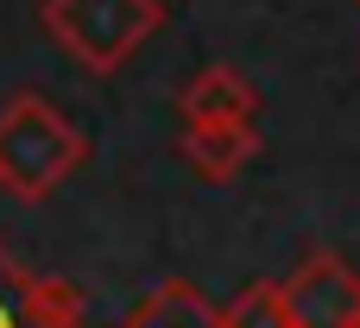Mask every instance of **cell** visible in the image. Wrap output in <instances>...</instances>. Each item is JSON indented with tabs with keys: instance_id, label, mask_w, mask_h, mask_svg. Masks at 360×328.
I'll use <instances>...</instances> for the list:
<instances>
[{
	"instance_id": "obj_1",
	"label": "cell",
	"mask_w": 360,
	"mask_h": 328,
	"mask_svg": "<svg viewBox=\"0 0 360 328\" xmlns=\"http://www.w3.org/2000/svg\"><path fill=\"white\" fill-rule=\"evenodd\" d=\"M82 164L89 139L57 101H44L38 88L0 101V190H13L19 202H51Z\"/></svg>"
},
{
	"instance_id": "obj_2",
	"label": "cell",
	"mask_w": 360,
	"mask_h": 328,
	"mask_svg": "<svg viewBox=\"0 0 360 328\" xmlns=\"http://www.w3.org/2000/svg\"><path fill=\"white\" fill-rule=\"evenodd\" d=\"M38 25L76 70L114 76L146 51V38H158L165 0H38Z\"/></svg>"
},
{
	"instance_id": "obj_3",
	"label": "cell",
	"mask_w": 360,
	"mask_h": 328,
	"mask_svg": "<svg viewBox=\"0 0 360 328\" xmlns=\"http://www.w3.org/2000/svg\"><path fill=\"white\" fill-rule=\"evenodd\" d=\"M285 284V310L297 328H342L360 310V272L342 253H304Z\"/></svg>"
},
{
	"instance_id": "obj_4",
	"label": "cell",
	"mask_w": 360,
	"mask_h": 328,
	"mask_svg": "<svg viewBox=\"0 0 360 328\" xmlns=\"http://www.w3.org/2000/svg\"><path fill=\"white\" fill-rule=\"evenodd\" d=\"M0 328H82V291L19 265L0 240Z\"/></svg>"
},
{
	"instance_id": "obj_5",
	"label": "cell",
	"mask_w": 360,
	"mask_h": 328,
	"mask_svg": "<svg viewBox=\"0 0 360 328\" xmlns=\"http://www.w3.org/2000/svg\"><path fill=\"white\" fill-rule=\"evenodd\" d=\"M177 114H184V126H228V120H253V114H259V88H253V76H247V70H234V63H209V70H196V76L184 82Z\"/></svg>"
},
{
	"instance_id": "obj_6",
	"label": "cell",
	"mask_w": 360,
	"mask_h": 328,
	"mask_svg": "<svg viewBox=\"0 0 360 328\" xmlns=\"http://www.w3.org/2000/svg\"><path fill=\"white\" fill-rule=\"evenodd\" d=\"M177 152H184V164H190L196 177L228 183V177H240V171L259 158V133H253V120H228V126H184Z\"/></svg>"
},
{
	"instance_id": "obj_7",
	"label": "cell",
	"mask_w": 360,
	"mask_h": 328,
	"mask_svg": "<svg viewBox=\"0 0 360 328\" xmlns=\"http://www.w3.org/2000/svg\"><path fill=\"white\" fill-rule=\"evenodd\" d=\"M120 328H221V310H215L190 278H165Z\"/></svg>"
},
{
	"instance_id": "obj_8",
	"label": "cell",
	"mask_w": 360,
	"mask_h": 328,
	"mask_svg": "<svg viewBox=\"0 0 360 328\" xmlns=\"http://www.w3.org/2000/svg\"><path fill=\"white\" fill-rule=\"evenodd\" d=\"M221 328H297L291 310H285V284H278V278H253V284L221 310Z\"/></svg>"
},
{
	"instance_id": "obj_9",
	"label": "cell",
	"mask_w": 360,
	"mask_h": 328,
	"mask_svg": "<svg viewBox=\"0 0 360 328\" xmlns=\"http://www.w3.org/2000/svg\"><path fill=\"white\" fill-rule=\"evenodd\" d=\"M342 328H360V310H354V316H348V322H342Z\"/></svg>"
},
{
	"instance_id": "obj_10",
	"label": "cell",
	"mask_w": 360,
	"mask_h": 328,
	"mask_svg": "<svg viewBox=\"0 0 360 328\" xmlns=\"http://www.w3.org/2000/svg\"><path fill=\"white\" fill-rule=\"evenodd\" d=\"M354 6H360V0H354Z\"/></svg>"
}]
</instances>
